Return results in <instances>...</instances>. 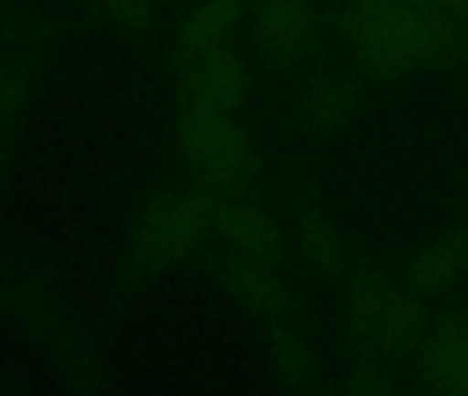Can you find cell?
<instances>
[{
    "instance_id": "6da1fadb",
    "label": "cell",
    "mask_w": 468,
    "mask_h": 396,
    "mask_svg": "<svg viewBox=\"0 0 468 396\" xmlns=\"http://www.w3.org/2000/svg\"><path fill=\"white\" fill-rule=\"evenodd\" d=\"M345 47L367 80L388 83L449 61L452 20L421 0H356L342 15Z\"/></svg>"
},
{
    "instance_id": "7a4b0ae2",
    "label": "cell",
    "mask_w": 468,
    "mask_h": 396,
    "mask_svg": "<svg viewBox=\"0 0 468 396\" xmlns=\"http://www.w3.org/2000/svg\"><path fill=\"white\" fill-rule=\"evenodd\" d=\"M176 146L196 187L218 195H257L265 176L262 151L234 113L179 99Z\"/></svg>"
},
{
    "instance_id": "3957f363",
    "label": "cell",
    "mask_w": 468,
    "mask_h": 396,
    "mask_svg": "<svg viewBox=\"0 0 468 396\" xmlns=\"http://www.w3.org/2000/svg\"><path fill=\"white\" fill-rule=\"evenodd\" d=\"M342 314L353 339L386 358L419 352L430 330L424 300L383 267H356L347 273Z\"/></svg>"
},
{
    "instance_id": "277c9868",
    "label": "cell",
    "mask_w": 468,
    "mask_h": 396,
    "mask_svg": "<svg viewBox=\"0 0 468 396\" xmlns=\"http://www.w3.org/2000/svg\"><path fill=\"white\" fill-rule=\"evenodd\" d=\"M212 234L204 190H163L144 207L135 226V251L152 267L185 262L207 245Z\"/></svg>"
},
{
    "instance_id": "5b68a950",
    "label": "cell",
    "mask_w": 468,
    "mask_h": 396,
    "mask_svg": "<svg viewBox=\"0 0 468 396\" xmlns=\"http://www.w3.org/2000/svg\"><path fill=\"white\" fill-rule=\"evenodd\" d=\"M246 23L257 58L282 75L309 67L323 47L317 0H249Z\"/></svg>"
},
{
    "instance_id": "8992f818",
    "label": "cell",
    "mask_w": 468,
    "mask_h": 396,
    "mask_svg": "<svg viewBox=\"0 0 468 396\" xmlns=\"http://www.w3.org/2000/svg\"><path fill=\"white\" fill-rule=\"evenodd\" d=\"M179 78V99L196 102L209 110L234 113L240 116L254 97L257 80L251 61L238 50V45H229L193 67L176 72Z\"/></svg>"
},
{
    "instance_id": "52a82bcc",
    "label": "cell",
    "mask_w": 468,
    "mask_h": 396,
    "mask_svg": "<svg viewBox=\"0 0 468 396\" xmlns=\"http://www.w3.org/2000/svg\"><path fill=\"white\" fill-rule=\"evenodd\" d=\"M204 195L209 204L212 234L229 248V254L268 262L282 259L284 232L279 221L257 202V195H218L209 190H204Z\"/></svg>"
},
{
    "instance_id": "ba28073f",
    "label": "cell",
    "mask_w": 468,
    "mask_h": 396,
    "mask_svg": "<svg viewBox=\"0 0 468 396\" xmlns=\"http://www.w3.org/2000/svg\"><path fill=\"white\" fill-rule=\"evenodd\" d=\"M246 17L243 0H196L179 20L171 39V64L176 72L234 45Z\"/></svg>"
},
{
    "instance_id": "9c48e42d",
    "label": "cell",
    "mask_w": 468,
    "mask_h": 396,
    "mask_svg": "<svg viewBox=\"0 0 468 396\" xmlns=\"http://www.w3.org/2000/svg\"><path fill=\"white\" fill-rule=\"evenodd\" d=\"M419 369L432 396H468V308L438 319L427 330Z\"/></svg>"
},
{
    "instance_id": "30bf717a",
    "label": "cell",
    "mask_w": 468,
    "mask_h": 396,
    "mask_svg": "<svg viewBox=\"0 0 468 396\" xmlns=\"http://www.w3.org/2000/svg\"><path fill=\"white\" fill-rule=\"evenodd\" d=\"M220 284L234 306L257 319L276 322L290 311V292L276 270V262L229 254L220 262Z\"/></svg>"
},
{
    "instance_id": "8fae6325",
    "label": "cell",
    "mask_w": 468,
    "mask_h": 396,
    "mask_svg": "<svg viewBox=\"0 0 468 396\" xmlns=\"http://www.w3.org/2000/svg\"><path fill=\"white\" fill-rule=\"evenodd\" d=\"M468 278V226H452L421 243L405 262L402 281L421 297H441Z\"/></svg>"
},
{
    "instance_id": "7c38bea8",
    "label": "cell",
    "mask_w": 468,
    "mask_h": 396,
    "mask_svg": "<svg viewBox=\"0 0 468 396\" xmlns=\"http://www.w3.org/2000/svg\"><path fill=\"white\" fill-rule=\"evenodd\" d=\"M364 97L356 80L347 75H312L295 102V113L312 135L334 138L342 135L361 113Z\"/></svg>"
},
{
    "instance_id": "4fadbf2b",
    "label": "cell",
    "mask_w": 468,
    "mask_h": 396,
    "mask_svg": "<svg viewBox=\"0 0 468 396\" xmlns=\"http://www.w3.org/2000/svg\"><path fill=\"white\" fill-rule=\"evenodd\" d=\"M295 248L303 267L312 276L325 281H336L347 276V265H350L347 243L339 226L328 215L317 210L301 213L295 221Z\"/></svg>"
},
{
    "instance_id": "5bb4252c",
    "label": "cell",
    "mask_w": 468,
    "mask_h": 396,
    "mask_svg": "<svg viewBox=\"0 0 468 396\" xmlns=\"http://www.w3.org/2000/svg\"><path fill=\"white\" fill-rule=\"evenodd\" d=\"M273 363L287 382H306L314 371V349L295 328H279L271 339Z\"/></svg>"
},
{
    "instance_id": "9a60e30c",
    "label": "cell",
    "mask_w": 468,
    "mask_h": 396,
    "mask_svg": "<svg viewBox=\"0 0 468 396\" xmlns=\"http://www.w3.org/2000/svg\"><path fill=\"white\" fill-rule=\"evenodd\" d=\"M347 396H399L394 382L372 366H358L350 374Z\"/></svg>"
},
{
    "instance_id": "2e32d148",
    "label": "cell",
    "mask_w": 468,
    "mask_h": 396,
    "mask_svg": "<svg viewBox=\"0 0 468 396\" xmlns=\"http://www.w3.org/2000/svg\"><path fill=\"white\" fill-rule=\"evenodd\" d=\"M108 9L111 15L124 23L127 28H149L154 23V9H152V0H108Z\"/></svg>"
},
{
    "instance_id": "e0dca14e",
    "label": "cell",
    "mask_w": 468,
    "mask_h": 396,
    "mask_svg": "<svg viewBox=\"0 0 468 396\" xmlns=\"http://www.w3.org/2000/svg\"><path fill=\"white\" fill-rule=\"evenodd\" d=\"M421 4L430 6L432 12L443 15V17H454V15L468 12V0H421Z\"/></svg>"
},
{
    "instance_id": "ac0fdd59",
    "label": "cell",
    "mask_w": 468,
    "mask_h": 396,
    "mask_svg": "<svg viewBox=\"0 0 468 396\" xmlns=\"http://www.w3.org/2000/svg\"><path fill=\"white\" fill-rule=\"evenodd\" d=\"M314 396H347V391H345V393H336V391H320V393H314Z\"/></svg>"
}]
</instances>
